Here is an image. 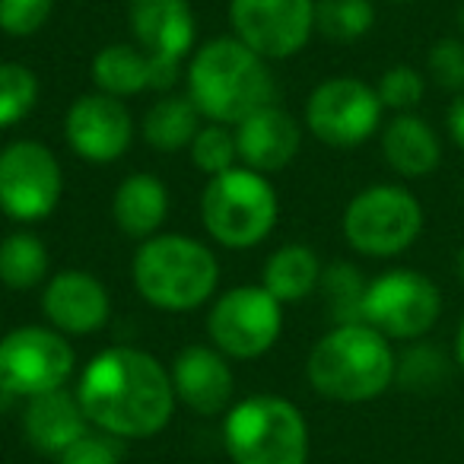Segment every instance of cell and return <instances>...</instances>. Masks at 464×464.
Listing matches in <instances>:
<instances>
[{"label": "cell", "instance_id": "cell-6", "mask_svg": "<svg viewBox=\"0 0 464 464\" xmlns=\"http://www.w3.org/2000/svg\"><path fill=\"white\" fill-rule=\"evenodd\" d=\"M280 198L267 175L232 166L213 175L200 194V219L210 239L226 248H252L274 232Z\"/></svg>", "mask_w": 464, "mask_h": 464}, {"label": "cell", "instance_id": "cell-18", "mask_svg": "<svg viewBox=\"0 0 464 464\" xmlns=\"http://www.w3.org/2000/svg\"><path fill=\"white\" fill-rule=\"evenodd\" d=\"M303 147V128L286 109L277 102L252 111L246 121L236 124V150L239 162L261 175H271L286 169L296 160Z\"/></svg>", "mask_w": 464, "mask_h": 464}, {"label": "cell", "instance_id": "cell-32", "mask_svg": "<svg viewBox=\"0 0 464 464\" xmlns=\"http://www.w3.org/2000/svg\"><path fill=\"white\" fill-rule=\"evenodd\" d=\"M426 71L439 90L464 92V39H439L426 54Z\"/></svg>", "mask_w": 464, "mask_h": 464}, {"label": "cell", "instance_id": "cell-19", "mask_svg": "<svg viewBox=\"0 0 464 464\" xmlns=\"http://www.w3.org/2000/svg\"><path fill=\"white\" fill-rule=\"evenodd\" d=\"M181 67L160 64L150 54H143L137 45H105L92 58V83L99 92H109L115 99L137 96L143 90H172Z\"/></svg>", "mask_w": 464, "mask_h": 464}, {"label": "cell", "instance_id": "cell-13", "mask_svg": "<svg viewBox=\"0 0 464 464\" xmlns=\"http://www.w3.org/2000/svg\"><path fill=\"white\" fill-rule=\"evenodd\" d=\"M236 39L267 61H286L315 33V0H229Z\"/></svg>", "mask_w": 464, "mask_h": 464}, {"label": "cell", "instance_id": "cell-37", "mask_svg": "<svg viewBox=\"0 0 464 464\" xmlns=\"http://www.w3.org/2000/svg\"><path fill=\"white\" fill-rule=\"evenodd\" d=\"M455 274H458V284L464 286V246L458 248V255H455Z\"/></svg>", "mask_w": 464, "mask_h": 464}, {"label": "cell", "instance_id": "cell-8", "mask_svg": "<svg viewBox=\"0 0 464 464\" xmlns=\"http://www.w3.org/2000/svg\"><path fill=\"white\" fill-rule=\"evenodd\" d=\"M442 315V293L436 280L411 267H392L369 280L362 299V322L388 341H420Z\"/></svg>", "mask_w": 464, "mask_h": 464}, {"label": "cell", "instance_id": "cell-15", "mask_svg": "<svg viewBox=\"0 0 464 464\" xmlns=\"http://www.w3.org/2000/svg\"><path fill=\"white\" fill-rule=\"evenodd\" d=\"M42 312L48 324L64 337H90L105 328L111 315V299L96 274L61 271L45 284Z\"/></svg>", "mask_w": 464, "mask_h": 464}, {"label": "cell", "instance_id": "cell-28", "mask_svg": "<svg viewBox=\"0 0 464 464\" xmlns=\"http://www.w3.org/2000/svg\"><path fill=\"white\" fill-rule=\"evenodd\" d=\"M394 382H398L401 388H407V392H417V394L439 392V388L449 382V362H445V353L436 347H426V343H417V347H411L398 360Z\"/></svg>", "mask_w": 464, "mask_h": 464}, {"label": "cell", "instance_id": "cell-5", "mask_svg": "<svg viewBox=\"0 0 464 464\" xmlns=\"http://www.w3.org/2000/svg\"><path fill=\"white\" fill-rule=\"evenodd\" d=\"M223 442L232 464H309V423L290 398L252 394L226 411Z\"/></svg>", "mask_w": 464, "mask_h": 464}, {"label": "cell", "instance_id": "cell-7", "mask_svg": "<svg viewBox=\"0 0 464 464\" xmlns=\"http://www.w3.org/2000/svg\"><path fill=\"white\" fill-rule=\"evenodd\" d=\"M343 239L366 258L404 255L423 232V204L401 185L362 188L341 219Z\"/></svg>", "mask_w": 464, "mask_h": 464}, {"label": "cell", "instance_id": "cell-1", "mask_svg": "<svg viewBox=\"0 0 464 464\" xmlns=\"http://www.w3.org/2000/svg\"><path fill=\"white\" fill-rule=\"evenodd\" d=\"M77 401L96 430L115 439H150L175 411L169 369L137 347H109L80 372Z\"/></svg>", "mask_w": 464, "mask_h": 464}, {"label": "cell", "instance_id": "cell-23", "mask_svg": "<svg viewBox=\"0 0 464 464\" xmlns=\"http://www.w3.org/2000/svg\"><path fill=\"white\" fill-rule=\"evenodd\" d=\"M322 261H318L315 248L309 246H284L267 258L265 271H261V286L271 293L277 303H299L303 296L318 290L322 280Z\"/></svg>", "mask_w": 464, "mask_h": 464}, {"label": "cell", "instance_id": "cell-11", "mask_svg": "<svg viewBox=\"0 0 464 464\" xmlns=\"http://www.w3.org/2000/svg\"><path fill=\"white\" fill-rule=\"evenodd\" d=\"M382 105L375 86L360 77H331L312 90L305 102V128L328 147L350 150L366 143L382 128Z\"/></svg>", "mask_w": 464, "mask_h": 464}, {"label": "cell", "instance_id": "cell-25", "mask_svg": "<svg viewBox=\"0 0 464 464\" xmlns=\"http://www.w3.org/2000/svg\"><path fill=\"white\" fill-rule=\"evenodd\" d=\"M48 248L33 232H10L0 242V284L7 290H35L48 277Z\"/></svg>", "mask_w": 464, "mask_h": 464}, {"label": "cell", "instance_id": "cell-9", "mask_svg": "<svg viewBox=\"0 0 464 464\" xmlns=\"http://www.w3.org/2000/svg\"><path fill=\"white\" fill-rule=\"evenodd\" d=\"M73 347L52 324H23L0 341V392L10 398H35L58 392L73 375Z\"/></svg>", "mask_w": 464, "mask_h": 464}, {"label": "cell", "instance_id": "cell-33", "mask_svg": "<svg viewBox=\"0 0 464 464\" xmlns=\"http://www.w3.org/2000/svg\"><path fill=\"white\" fill-rule=\"evenodd\" d=\"M54 0H0V33L10 39H29L48 23Z\"/></svg>", "mask_w": 464, "mask_h": 464}, {"label": "cell", "instance_id": "cell-29", "mask_svg": "<svg viewBox=\"0 0 464 464\" xmlns=\"http://www.w3.org/2000/svg\"><path fill=\"white\" fill-rule=\"evenodd\" d=\"M39 102V77L23 64H0V128L20 124Z\"/></svg>", "mask_w": 464, "mask_h": 464}, {"label": "cell", "instance_id": "cell-31", "mask_svg": "<svg viewBox=\"0 0 464 464\" xmlns=\"http://www.w3.org/2000/svg\"><path fill=\"white\" fill-rule=\"evenodd\" d=\"M375 92H379V99H382L385 109H392L394 115H404V111H413L420 102H423L426 77L411 64H394L382 73Z\"/></svg>", "mask_w": 464, "mask_h": 464}, {"label": "cell", "instance_id": "cell-16", "mask_svg": "<svg viewBox=\"0 0 464 464\" xmlns=\"http://www.w3.org/2000/svg\"><path fill=\"white\" fill-rule=\"evenodd\" d=\"M128 20L137 48L160 64H175L194 54L198 23L188 0H130Z\"/></svg>", "mask_w": 464, "mask_h": 464}, {"label": "cell", "instance_id": "cell-26", "mask_svg": "<svg viewBox=\"0 0 464 464\" xmlns=\"http://www.w3.org/2000/svg\"><path fill=\"white\" fill-rule=\"evenodd\" d=\"M366 280L347 261H334L322 271L318 290L328 305V315L334 324H356L362 322V299H366Z\"/></svg>", "mask_w": 464, "mask_h": 464}, {"label": "cell", "instance_id": "cell-21", "mask_svg": "<svg viewBox=\"0 0 464 464\" xmlns=\"http://www.w3.org/2000/svg\"><path fill=\"white\" fill-rule=\"evenodd\" d=\"M382 156L401 179H423L442 166V143L426 118L404 111L382 128Z\"/></svg>", "mask_w": 464, "mask_h": 464}, {"label": "cell", "instance_id": "cell-14", "mask_svg": "<svg viewBox=\"0 0 464 464\" xmlns=\"http://www.w3.org/2000/svg\"><path fill=\"white\" fill-rule=\"evenodd\" d=\"M64 137L71 150L86 162L109 166L121 160L134 140V121L121 99L109 92L80 96L64 115Z\"/></svg>", "mask_w": 464, "mask_h": 464}, {"label": "cell", "instance_id": "cell-22", "mask_svg": "<svg viewBox=\"0 0 464 464\" xmlns=\"http://www.w3.org/2000/svg\"><path fill=\"white\" fill-rule=\"evenodd\" d=\"M169 213V191L160 175L134 172L118 185L111 198V217L128 239H150L160 232Z\"/></svg>", "mask_w": 464, "mask_h": 464}, {"label": "cell", "instance_id": "cell-35", "mask_svg": "<svg viewBox=\"0 0 464 464\" xmlns=\"http://www.w3.org/2000/svg\"><path fill=\"white\" fill-rule=\"evenodd\" d=\"M445 128H449V137L455 140V147L464 150V92H458L451 99L449 111H445Z\"/></svg>", "mask_w": 464, "mask_h": 464}, {"label": "cell", "instance_id": "cell-30", "mask_svg": "<svg viewBox=\"0 0 464 464\" xmlns=\"http://www.w3.org/2000/svg\"><path fill=\"white\" fill-rule=\"evenodd\" d=\"M188 153H191L194 169H200V172H207L213 179V175L226 172V169H232L239 162L236 130H229L226 124H207V128H200L194 134Z\"/></svg>", "mask_w": 464, "mask_h": 464}, {"label": "cell", "instance_id": "cell-40", "mask_svg": "<svg viewBox=\"0 0 464 464\" xmlns=\"http://www.w3.org/2000/svg\"><path fill=\"white\" fill-rule=\"evenodd\" d=\"M461 439H464V423H461Z\"/></svg>", "mask_w": 464, "mask_h": 464}, {"label": "cell", "instance_id": "cell-34", "mask_svg": "<svg viewBox=\"0 0 464 464\" xmlns=\"http://www.w3.org/2000/svg\"><path fill=\"white\" fill-rule=\"evenodd\" d=\"M121 439L109 436L102 430H86L73 445H67L58 455V464H121Z\"/></svg>", "mask_w": 464, "mask_h": 464}, {"label": "cell", "instance_id": "cell-4", "mask_svg": "<svg viewBox=\"0 0 464 464\" xmlns=\"http://www.w3.org/2000/svg\"><path fill=\"white\" fill-rule=\"evenodd\" d=\"M137 293L160 312H191L213 296L219 261L204 242L179 232H156L140 242L130 265Z\"/></svg>", "mask_w": 464, "mask_h": 464}, {"label": "cell", "instance_id": "cell-17", "mask_svg": "<svg viewBox=\"0 0 464 464\" xmlns=\"http://www.w3.org/2000/svg\"><path fill=\"white\" fill-rule=\"evenodd\" d=\"M169 375H172L175 398L188 411L200 413V417H217V413L229 411L236 379H232L229 356H223L217 347H204V343L185 347L175 356Z\"/></svg>", "mask_w": 464, "mask_h": 464}, {"label": "cell", "instance_id": "cell-24", "mask_svg": "<svg viewBox=\"0 0 464 464\" xmlns=\"http://www.w3.org/2000/svg\"><path fill=\"white\" fill-rule=\"evenodd\" d=\"M200 130V111L191 96H162L153 109L143 115V140L160 153L191 147L194 134Z\"/></svg>", "mask_w": 464, "mask_h": 464}, {"label": "cell", "instance_id": "cell-3", "mask_svg": "<svg viewBox=\"0 0 464 464\" xmlns=\"http://www.w3.org/2000/svg\"><path fill=\"white\" fill-rule=\"evenodd\" d=\"M398 356L392 341L366 322L334 324L305 360L309 385L322 398L362 404L385 394L394 382Z\"/></svg>", "mask_w": 464, "mask_h": 464}, {"label": "cell", "instance_id": "cell-12", "mask_svg": "<svg viewBox=\"0 0 464 464\" xmlns=\"http://www.w3.org/2000/svg\"><path fill=\"white\" fill-rule=\"evenodd\" d=\"M64 191L61 162L45 143L14 140L0 150V210L16 223L52 217Z\"/></svg>", "mask_w": 464, "mask_h": 464}, {"label": "cell", "instance_id": "cell-38", "mask_svg": "<svg viewBox=\"0 0 464 464\" xmlns=\"http://www.w3.org/2000/svg\"><path fill=\"white\" fill-rule=\"evenodd\" d=\"M455 23H458V29L464 33V0L458 4V14H455Z\"/></svg>", "mask_w": 464, "mask_h": 464}, {"label": "cell", "instance_id": "cell-36", "mask_svg": "<svg viewBox=\"0 0 464 464\" xmlns=\"http://www.w3.org/2000/svg\"><path fill=\"white\" fill-rule=\"evenodd\" d=\"M455 366L461 369V375H464V318H461V324H458V334H455Z\"/></svg>", "mask_w": 464, "mask_h": 464}, {"label": "cell", "instance_id": "cell-10", "mask_svg": "<svg viewBox=\"0 0 464 464\" xmlns=\"http://www.w3.org/2000/svg\"><path fill=\"white\" fill-rule=\"evenodd\" d=\"M284 303L265 286H232L213 303L207 334L229 360H258L277 343L284 331Z\"/></svg>", "mask_w": 464, "mask_h": 464}, {"label": "cell", "instance_id": "cell-39", "mask_svg": "<svg viewBox=\"0 0 464 464\" xmlns=\"http://www.w3.org/2000/svg\"><path fill=\"white\" fill-rule=\"evenodd\" d=\"M398 4H411V0H398Z\"/></svg>", "mask_w": 464, "mask_h": 464}, {"label": "cell", "instance_id": "cell-20", "mask_svg": "<svg viewBox=\"0 0 464 464\" xmlns=\"http://www.w3.org/2000/svg\"><path fill=\"white\" fill-rule=\"evenodd\" d=\"M86 430H92V423L86 420L83 407L77 401V392H58L35 394L29 398L26 411H23V432L26 442L33 445L39 455H54L58 458L67 445H73Z\"/></svg>", "mask_w": 464, "mask_h": 464}, {"label": "cell", "instance_id": "cell-27", "mask_svg": "<svg viewBox=\"0 0 464 464\" xmlns=\"http://www.w3.org/2000/svg\"><path fill=\"white\" fill-rule=\"evenodd\" d=\"M375 26L372 0H315V33L331 42H356Z\"/></svg>", "mask_w": 464, "mask_h": 464}, {"label": "cell", "instance_id": "cell-2", "mask_svg": "<svg viewBox=\"0 0 464 464\" xmlns=\"http://www.w3.org/2000/svg\"><path fill=\"white\" fill-rule=\"evenodd\" d=\"M188 96L200 118L210 124L236 128L252 111L277 99V83L267 58L239 42L236 35L210 39L188 61Z\"/></svg>", "mask_w": 464, "mask_h": 464}]
</instances>
